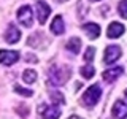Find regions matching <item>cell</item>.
Returning a JSON list of instances; mask_svg holds the SVG:
<instances>
[{
  "label": "cell",
  "instance_id": "23",
  "mask_svg": "<svg viewBox=\"0 0 127 119\" xmlns=\"http://www.w3.org/2000/svg\"><path fill=\"white\" fill-rule=\"evenodd\" d=\"M59 2H67V0H59Z\"/></svg>",
  "mask_w": 127,
  "mask_h": 119
},
{
  "label": "cell",
  "instance_id": "16",
  "mask_svg": "<svg viewBox=\"0 0 127 119\" xmlns=\"http://www.w3.org/2000/svg\"><path fill=\"white\" fill-rule=\"evenodd\" d=\"M81 75H83V78L89 79L95 75V68L92 65H84V67H81Z\"/></svg>",
  "mask_w": 127,
  "mask_h": 119
},
{
  "label": "cell",
  "instance_id": "15",
  "mask_svg": "<svg viewBox=\"0 0 127 119\" xmlns=\"http://www.w3.org/2000/svg\"><path fill=\"white\" fill-rule=\"evenodd\" d=\"M22 79H24V83H27V84H33V83L37 81V71L32 70V68H27L22 73Z\"/></svg>",
  "mask_w": 127,
  "mask_h": 119
},
{
  "label": "cell",
  "instance_id": "19",
  "mask_svg": "<svg viewBox=\"0 0 127 119\" xmlns=\"http://www.w3.org/2000/svg\"><path fill=\"white\" fill-rule=\"evenodd\" d=\"M14 90L19 95H24V97H32V94H33L30 89H24V87H21V86H14Z\"/></svg>",
  "mask_w": 127,
  "mask_h": 119
},
{
  "label": "cell",
  "instance_id": "10",
  "mask_svg": "<svg viewBox=\"0 0 127 119\" xmlns=\"http://www.w3.org/2000/svg\"><path fill=\"white\" fill-rule=\"evenodd\" d=\"M113 116L116 118V119H127V103H124L122 100L114 102Z\"/></svg>",
  "mask_w": 127,
  "mask_h": 119
},
{
  "label": "cell",
  "instance_id": "8",
  "mask_svg": "<svg viewBox=\"0 0 127 119\" xmlns=\"http://www.w3.org/2000/svg\"><path fill=\"white\" fill-rule=\"evenodd\" d=\"M119 57H121V48L119 46L111 45L105 49V57H103L105 63H113V62H116Z\"/></svg>",
  "mask_w": 127,
  "mask_h": 119
},
{
  "label": "cell",
  "instance_id": "12",
  "mask_svg": "<svg viewBox=\"0 0 127 119\" xmlns=\"http://www.w3.org/2000/svg\"><path fill=\"white\" fill-rule=\"evenodd\" d=\"M83 30H84V33H86L91 40L97 38L98 35H100V27H98L97 24H94V22L84 24V26H83Z\"/></svg>",
  "mask_w": 127,
  "mask_h": 119
},
{
  "label": "cell",
  "instance_id": "21",
  "mask_svg": "<svg viewBox=\"0 0 127 119\" xmlns=\"http://www.w3.org/2000/svg\"><path fill=\"white\" fill-rule=\"evenodd\" d=\"M68 119H81V118H78V116H71V118H68Z\"/></svg>",
  "mask_w": 127,
  "mask_h": 119
},
{
  "label": "cell",
  "instance_id": "18",
  "mask_svg": "<svg viewBox=\"0 0 127 119\" xmlns=\"http://www.w3.org/2000/svg\"><path fill=\"white\" fill-rule=\"evenodd\" d=\"M118 11L124 19H127V0H121L118 5Z\"/></svg>",
  "mask_w": 127,
  "mask_h": 119
},
{
  "label": "cell",
  "instance_id": "4",
  "mask_svg": "<svg viewBox=\"0 0 127 119\" xmlns=\"http://www.w3.org/2000/svg\"><path fill=\"white\" fill-rule=\"evenodd\" d=\"M18 21L24 27H30L33 24V14H32V8L29 5H24L18 10Z\"/></svg>",
  "mask_w": 127,
  "mask_h": 119
},
{
  "label": "cell",
  "instance_id": "1",
  "mask_svg": "<svg viewBox=\"0 0 127 119\" xmlns=\"http://www.w3.org/2000/svg\"><path fill=\"white\" fill-rule=\"evenodd\" d=\"M71 71L68 67H57L53 65L48 71V78H49V84L51 86H62L68 81Z\"/></svg>",
  "mask_w": 127,
  "mask_h": 119
},
{
  "label": "cell",
  "instance_id": "9",
  "mask_svg": "<svg viewBox=\"0 0 127 119\" xmlns=\"http://www.w3.org/2000/svg\"><path fill=\"white\" fill-rule=\"evenodd\" d=\"M122 73H124V68H122V67H114V68H108V70L103 71L102 78L105 79L106 83H113L114 79H118Z\"/></svg>",
  "mask_w": 127,
  "mask_h": 119
},
{
  "label": "cell",
  "instance_id": "24",
  "mask_svg": "<svg viewBox=\"0 0 127 119\" xmlns=\"http://www.w3.org/2000/svg\"><path fill=\"white\" fill-rule=\"evenodd\" d=\"M92 2H97V0H92Z\"/></svg>",
  "mask_w": 127,
  "mask_h": 119
},
{
  "label": "cell",
  "instance_id": "17",
  "mask_svg": "<svg viewBox=\"0 0 127 119\" xmlns=\"http://www.w3.org/2000/svg\"><path fill=\"white\" fill-rule=\"evenodd\" d=\"M49 97H51V100H53L54 105H62V103H65L64 94H61V92H51Z\"/></svg>",
  "mask_w": 127,
  "mask_h": 119
},
{
  "label": "cell",
  "instance_id": "2",
  "mask_svg": "<svg viewBox=\"0 0 127 119\" xmlns=\"http://www.w3.org/2000/svg\"><path fill=\"white\" fill-rule=\"evenodd\" d=\"M38 118L40 119H59L61 116V108L57 105H46V103H41L37 110Z\"/></svg>",
  "mask_w": 127,
  "mask_h": 119
},
{
  "label": "cell",
  "instance_id": "22",
  "mask_svg": "<svg viewBox=\"0 0 127 119\" xmlns=\"http://www.w3.org/2000/svg\"><path fill=\"white\" fill-rule=\"evenodd\" d=\"M124 95H126V97H127V89H126V94H124Z\"/></svg>",
  "mask_w": 127,
  "mask_h": 119
},
{
  "label": "cell",
  "instance_id": "3",
  "mask_svg": "<svg viewBox=\"0 0 127 119\" xmlns=\"http://www.w3.org/2000/svg\"><path fill=\"white\" fill-rule=\"evenodd\" d=\"M100 97H102L100 86L94 84V86H91L89 89L83 94V102H84L87 106H94V105H97V102L100 100Z\"/></svg>",
  "mask_w": 127,
  "mask_h": 119
},
{
  "label": "cell",
  "instance_id": "6",
  "mask_svg": "<svg viewBox=\"0 0 127 119\" xmlns=\"http://www.w3.org/2000/svg\"><path fill=\"white\" fill-rule=\"evenodd\" d=\"M49 14H51V6L48 5L46 2H43V0H38V2H37V16H38V22H40V24H45Z\"/></svg>",
  "mask_w": 127,
  "mask_h": 119
},
{
  "label": "cell",
  "instance_id": "11",
  "mask_svg": "<svg viewBox=\"0 0 127 119\" xmlns=\"http://www.w3.org/2000/svg\"><path fill=\"white\" fill-rule=\"evenodd\" d=\"M126 27L122 26L121 22H111L108 26V30H106V35H108L110 38H119L122 33H124Z\"/></svg>",
  "mask_w": 127,
  "mask_h": 119
},
{
  "label": "cell",
  "instance_id": "13",
  "mask_svg": "<svg viewBox=\"0 0 127 119\" xmlns=\"http://www.w3.org/2000/svg\"><path fill=\"white\" fill-rule=\"evenodd\" d=\"M51 30H53V33L54 35H62L64 32H65V26H64V19H62V16H56L54 18V21L51 22Z\"/></svg>",
  "mask_w": 127,
  "mask_h": 119
},
{
  "label": "cell",
  "instance_id": "5",
  "mask_svg": "<svg viewBox=\"0 0 127 119\" xmlns=\"http://www.w3.org/2000/svg\"><path fill=\"white\" fill-rule=\"evenodd\" d=\"M19 60V53L18 51H8V49H0V63L2 65H13Z\"/></svg>",
  "mask_w": 127,
  "mask_h": 119
},
{
  "label": "cell",
  "instance_id": "14",
  "mask_svg": "<svg viewBox=\"0 0 127 119\" xmlns=\"http://www.w3.org/2000/svg\"><path fill=\"white\" fill-rule=\"evenodd\" d=\"M67 49H68L71 54H78L79 49H81V40H79L78 37L70 38L68 41H67Z\"/></svg>",
  "mask_w": 127,
  "mask_h": 119
},
{
  "label": "cell",
  "instance_id": "7",
  "mask_svg": "<svg viewBox=\"0 0 127 119\" xmlns=\"http://www.w3.org/2000/svg\"><path fill=\"white\" fill-rule=\"evenodd\" d=\"M19 40H21V30H19L14 24H10L6 32H5V41L10 43V45H14Z\"/></svg>",
  "mask_w": 127,
  "mask_h": 119
},
{
  "label": "cell",
  "instance_id": "20",
  "mask_svg": "<svg viewBox=\"0 0 127 119\" xmlns=\"http://www.w3.org/2000/svg\"><path fill=\"white\" fill-rule=\"evenodd\" d=\"M94 54H95V49H94V48H92V46H91V48H87V49H86V53H84V60H86V62H92Z\"/></svg>",
  "mask_w": 127,
  "mask_h": 119
}]
</instances>
